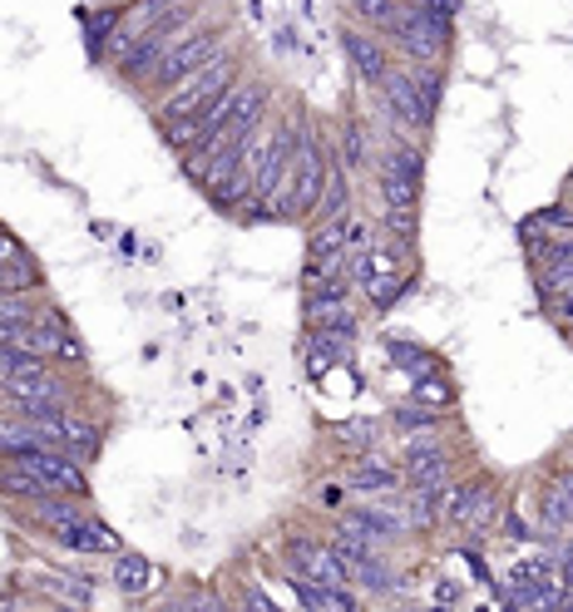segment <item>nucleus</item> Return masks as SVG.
<instances>
[{"label":"nucleus","instance_id":"1","mask_svg":"<svg viewBox=\"0 0 573 612\" xmlns=\"http://www.w3.org/2000/svg\"><path fill=\"white\" fill-rule=\"evenodd\" d=\"M238 84V60L228 55V50H218L208 65H198L194 75H184L178 84H168L164 104H158V114L164 119H198V114H208L222 94Z\"/></svg>","mask_w":573,"mask_h":612},{"label":"nucleus","instance_id":"2","mask_svg":"<svg viewBox=\"0 0 573 612\" xmlns=\"http://www.w3.org/2000/svg\"><path fill=\"white\" fill-rule=\"evenodd\" d=\"M386 35H396V45L406 50V60H416V70L440 65L445 45H450V15L426 6H400V15L390 20Z\"/></svg>","mask_w":573,"mask_h":612},{"label":"nucleus","instance_id":"3","mask_svg":"<svg viewBox=\"0 0 573 612\" xmlns=\"http://www.w3.org/2000/svg\"><path fill=\"white\" fill-rule=\"evenodd\" d=\"M188 20H194V0H184V6H178L174 15L164 20V25H154L144 40H134L129 55L119 60V75H129V80H154L158 60H164L168 50H174L178 40L188 35Z\"/></svg>","mask_w":573,"mask_h":612},{"label":"nucleus","instance_id":"4","mask_svg":"<svg viewBox=\"0 0 573 612\" xmlns=\"http://www.w3.org/2000/svg\"><path fill=\"white\" fill-rule=\"evenodd\" d=\"M15 460L25 464V469L35 474V479L45 484L50 494H70V499H84V494H90V479H84L80 460H70L65 450H55V445H35V450H25V455H15Z\"/></svg>","mask_w":573,"mask_h":612},{"label":"nucleus","instance_id":"5","mask_svg":"<svg viewBox=\"0 0 573 612\" xmlns=\"http://www.w3.org/2000/svg\"><path fill=\"white\" fill-rule=\"evenodd\" d=\"M322 188H326V163H322V144L302 139L292 149V218L316 213L322 203Z\"/></svg>","mask_w":573,"mask_h":612},{"label":"nucleus","instance_id":"6","mask_svg":"<svg viewBox=\"0 0 573 612\" xmlns=\"http://www.w3.org/2000/svg\"><path fill=\"white\" fill-rule=\"evenodd\" d=\"M381 198L390 213H410L420 198V154L416 149H396L381 163Z\"/></svg>","mask_w":573,"mask_h":612},{"label":"nucleus","instance_id":"7","mask_svg":"<svg viewBox=\"0 0 573 612\" xmlns=\"http://www.w3.org/2000/svg\"><path fill=\"white\" fill-rule=\"evenodd\" d=\"M381 99H386L390 119H400L406 129H430L435 109L426 104V94H420V84H416L410 70H390V75L381 80Z\"/></svg>","mask_w":573,"mask_h":612},{"label":"nucleus","instance_id":"8","mask_svg":"<svg viewBox=\"0 0 573 612\" xmlns=\"http://www.w3.org/2000/svg\"><path fill=\"white\" fill-rule=\"evenodd\" d=\"M218 35L213 30H188L184 40H178L174 50H168L164 60H158V70H154V84H178L184 75H194L198 65H208V60L218 55Z\"/></svg>","mask_w":573,"mask_h":612},{"label":"nucleus","instance_id":"9","mask_svg":"<svg viewBox=\"0 0 573 612\" xmlns=\"http://www.w3.org/2000/svg\"><path fill=\"white\" fill-rule=\"evenodd\" d=\"M178 6H184V0H139V6H129V10L119 15V25H114V35H110V55L124 60L134 40H144L154 25H164V20L174 15Z\"/></svg>","mask_w":573,"mask_h":612},{"label":"nucleus","instance_id":"10","mask_svg":"<svg viewBox=\"0 0 573 612\" xmlns=\"http://www.w3.org/2000/svg\"><path fill=\"white\" fill-rule=\"evenodd\" d=\"M450 524L455 529H470V534H485L494 519H500V494L490 484H465V489L450 494Z\"/></svg>","mask_w":573,"mask_h":612},{"label":"nucleus","instance_id":"11","mask_svg":"<svg viewBox=\"0 0 573 612\" xmlns=\"http://www.w3.org/2000/svg\"><path fill=\"white\" fill-rule=\"evenodd\" d=\"M286 558L296 563V578H306V583H326V588H342L346 578V563L336 558V548H322V544H306V538H292L286 544Z\"/></svg>","mask_w":573,"mask_h":612},{"label":"nucleus","instance_id":"12","mask_svg":"<svg viewBox=\"0 0 573 612\" xmlns=\"http://www.w3.org/2000/svg\"><path fill=\"white\" fill-rule=\"evenodd\" d=\"M6 341L40 356V361H50V356H80V341H70V331H60V326H50V321H25L20 331H10Z\"/></svg>","mask_w":573,"mask_h":612},{"label":"nucleus","instance_id":"13","mask_svg":"<svg viewBox=\"0 0 573 612\" xmlns=\"http://www.w3.org/2000/svg\"><path fill=\"white\" fill-rule=\"evenodd\" d=\"M342 45H346V55H352L356 75L366 80V84H376V89H381V80L396 70V65H390V55H386V45H381V40H371V35H361V30H346Z\"/></svg>","mask_w":573,"mask_h":612},{"label":"nucleus","instance_id":"14","mask_svg":"<svg viewBox=\"0 0 573 612\" xmlns=\"http://www.w3.org/2000/svg\"><path fill=\"white\" fill-rule=\"evenodd\" d=\"M55 538H60V544H70V548H80V553H119V548H124V544H119V534H114L110 524L84 519V514L70 524L65 534H55Z\"/></svg>","mask_w":573,"mask_h":612},{"label":"nucleus","instance_id":"15","mask_svg":"<svg viewBox=\"0 0 573 612\" xmlns=\"http://www.w3.org/2000/svg\"><path fill=\"white\" fill-rule=\"evenodd\" d=\"M406 474L410 479H430V474H445V450L435 430H416L406 440Z\"/></svg>","mask_w":573,"mask_h":612},{"label":"nucleus","instance_id":"16","mask_svg":"<svg viewBox=\"0 0 573 612\" xmlns=\"http://www.w3.org/2000/svg\"><path fill=\"white\" fill-rule=\"evenodd\" d=\"M60 450H65L70 460H80V464L94 460V455H100V430H94L84 415L65 410V415H60Z\"/></svg>","mask_w":573,"mask_h":612},{"label":"nucleus","instance_id":"17","mask_svg":"<svg viewBox=\"0 0 573 612\" xmlns=\"http://www.w3.org/2000/svg\"><path fill=\"white\" fill-rule=\"evenodd\" d=\"M544 524L549 529H573V464L554 479V489L544 494Z\"/></svg>","mask_w":573,"mask_h":612},{"label":"nucleus","instance_id":"18","mask_svg":"<svg viewBox=\"0 0 573 612\" xmlns=\"http://www.w3.org/2000/svg\"><path fill=\"white\" fill-rule=\"evenodd\" d=\"M35 445H45V435H40L25 415L0 420V455H25V450H35Z\"/></svg>","mask_w":573,"mask_h":612},{"label":"nucleus","instance_id":"19","mask_svg":"<svg viewBox=\"0 0 573 612\" xmlns=\"http://www.w3.org/2000/svg\"><path fill=\"white\" fill-rule=\"evenodd\" d=\"M154 583V568H148V558L139 553H124L119 548V563H114V588H124V593H139V588Z\"/></svg>","mask_w":573,"mask_h":612},{"label":"nucleus","instance_id":"20","mask_svg":"<svg viewBox=\"0 0 573 612\" xmlns=\"http://www.w3.org/2000/svg\"><path fill=\"white\" fill-rule=\"evenodd\" d=\"M352 484L356 489H366V494H390L396 489V469H390V464H381V460H361L356 464V474H352Z\"/></svg>","mask_w":573,"mask_h":612},{"label":"nucleus","instance_id":"21","mask_svg":"<svg viewBox=\"0 0 573 612\" xmlns=\"http://www.w3.org/2000/svg\"><path fill=\"white\" fill-rule=\"evenodd\" d=\"M0 489H6V494H15V499H30V504H40V499H45V494H50L45 484H40L35 474L25 469V464H15V469H10L6 479H0Z\"/></svg>","mask_w":573,"mask_h":612},{"label":"nucleus","instance_id":"22","mask_svg":"<svg viewBox=\"0 0 573 612\" xmlns=\"http://www.w3.org/2000/svg\"><path fill=\"white\" fill-rule=\"evenodd\" d=\"M352 10L371 30H390V20L400 15V0H352Z\"/></svg>","mask_w":573,"mask_h":612},{"label":"nucleus","instance_id":"23","mask_svg":"<svg viewBox=\"0 0 573 612\" xmlns=\"http://www.w3.org/2000/svg\"><path fill=\"white\" fill-rule=\"evenodd\" d=\"M25 321H30V302L15 297V292H0V341H6L10 331H20Z\"/></svg>","mask_w":573,"mask_h":612},{"label":"nucleus","instance_id":"24","mask_svg":"<svg viewBox=\"0 0 573 612\" xmlns=\"http://www.w3.org/2000/svg\"><path fill=\"white\" fill-rule=\"evenodd\" d=\"M124 10H100V15H90V25H84V40H90V50H104V40L114 35V25H119Z\"/></svg>","mask_w":573,"mask_h":612},{"label":"nucleus","instance_id":"25","mask_svg":"<svg viewBox=\"0 0 573 612\" xmlns=\"http://www.w3.org/2000/svg\"><path fill=\"white\" fill-rule=\"evenodd\" d=\"M396 425L416 435V430H435V425H440V415H435V410H426V405H406V410L396 415Z\"/></svg>","mask_w":573,"mask_h":612},{"label":"nucleus","instance_id":"26","mask_svg":"<svg viewBox=\"0 0 573 612\" xmlns=\"http://www.w3.org/2000/svg\"><path fill=\"white\" fill-rule=\"evenodd\" d=\"M346 158H352V168L366 163V134L361 129H346Z\"/></svg>","mask_w":573,"mask_h":612},{"label":"nucleus","instance_id":"27","mask_svg":"<svg viewBox=\"0 0 573 612\" xmlns=\"http://www.w3.org/2000/svg\"><path fill=\"white\" fill-rule=\"evenodd\" d=\"M342 435L346 440H366V445H371V420H356V425H346Z\"/></svg>","mask_w":573,"mask_h":612},{"label":"nucleus","instance_id":"28","mask_svg":"<svg viewBox=\"0 0 573 612\" xmlns=\"http://www.w3.org/2000/svg\"><path fill=\"white\" fill-rule=\"evenodd\" d=\"M416 6H426V10H440V15H455V6H460V0H416Z\"/></svg>","mask_w":573,"mask_h":612},{"label":"nucleus","instance_id":"29","mask_svg":"<svg viewBox=\"0 0 573 612\" xmlns=\"http://www.w3.org/2000/svg\"><path fill=\"white\" fill-rule=\"evenodd\" d=\"M420 395H426V400H440V405H445V400H450V390L435 386V381H426V386H420Z\"/></svg>","mask_w":573,"mask_h":612},{"label":"nucleus","instance_id":"30","mask_svg":"<svg viewBox=\"0 0 573 612\" xmlns=\"http://www.w3.org/2000/svg\"><path fill=\"white\" fill-rule=\"evenodd\" d=\"M0 292H10V272L6 267H0Z\"/></svg>","mask_w":573,"mask_h":612},{"label":"nucleus","instance_id":"31","mask_svg":"<svg viewBox=\"0 0 573 612\" xmlns=\"http://www.w3.org/2000/svg\"><path fill=\"white\" fill-rule=\"evenodd\" d=\"M94 6H124V0H94Z\"/></svg>","mask_w":573,"mask_h":612},{"label":"nucleus","instance_id":"32","mask_svg":"<svg viewBox=\"0 0 573 612\" xmlns=\"http://www.w3.org/2000/svg\"><path fill=\"white\" fill-rule=\"evenodd\" d=\"M569 464H573V450H569Z\"/></svg>","mask_w":573,"mask_h":612}]
</instances>
